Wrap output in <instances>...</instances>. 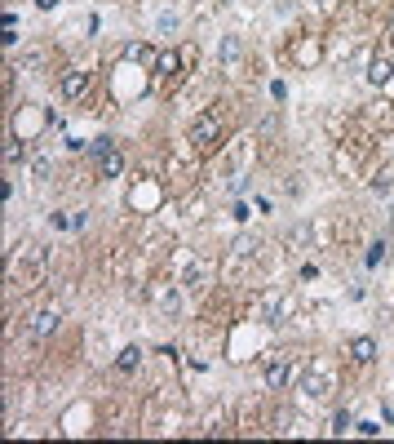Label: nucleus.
Masks as SVG:
<instances>
[{
    "label": "nucleus",
    "instance_id": "1",
    "mask_svg": "<svg viewBox=\"0 0 394 444\" xmlns=\"http://www.w3.org/2000/svg\"><path fill=\"white\" fill-rule=\"evenodd\" d=\"M217 138H222V125H217V116H199L195 125H191V143H195L199 151L217 147Z\"/></svg>",
    "mask_w": 394,
    "mask_h": 444
},
{
    "label": "nucleus",
    "instance_id": "2",
    "mask_svg": "<svg viewBox=\"0 0 394 444\" xmlns=\"http://www.w3.org/2000/svg\"><path fill=\"white\" fill-rule=\"evenodd\" d=\"M288 378H293V369H288V355H275L271 365H266V387H271V391H284Z\"/></svg>",
    "mask_w": 394,
    "mask_h": 444
},
{
    "label": "nucleus",
    "instance_id": "3",
    "mask_svg": "<svg viewBox=\"0 0 394 444\" xmlns=\"http://www.w3.org/2000/svg\"><path fill=\"white\" fill-rule=\"evenodd\" d=\"M350 360H359V365H372V360H377V342H372L368 333L350 338Z\"/></svg>",
    "mask_w": 394,
    "mask_h": 444
},
{
    "label": "nucleus",
    "instance_id": "4",
    "mask_svg": "<svg viewBox=\"0 0 394 444\" xmlns=\"http://www.w3.org/2000/svg\"><path fill=\"white\" fill-rule=\"evenodd\" d=\"M239 58H244V45H239V36H226V40H222V67H226V76H235Z\"/></svg>",
    "mask_w": 394,
    "mask_h": 444
},
{
    "label": "nucleus",
    "instance_id": "5",
    "mask_svg": "<svg viewBox=\"0 0 394 444\" xmlns=\"http://www.w3.org/2000/svg\"><path fill=\"white\" fill-rule=\"evenodd\" d=\"M124 173V156L111 147V151H102L98 156V178H120Z\"/></svg>",
    "mask_w": 394,
    "mask_h": 444
},
{
    "label": "nucleus",
    "instance_id": "6",
    "mask_svg": "<svg viewBox=\"0 0 394 444\" xmlns=\"http://www.w3.org/2000/svg\"><path fill=\"white\" fill-rule=\"evenodd\" d=\"M89 89V71H67V76H62V98H80V94H85Z\"/></svg>",
    "mask_w": 394,
    "mask_h": 444
},
{
    "label": "nucleus",
    "instance_id": "7",
    "mask_svg": "<svg viewBox=\"0 0 394 444\" xmlns=\"http://www.w3.org/2000/svg\"><path fill=\"white\" fill-rule=\"evenodd\" d=\"M301 391H306L310 400H323V395H328V373H319V369H315V373H301Z\"/></svg>",
    "mask_w": 394,
    "mask_h": 444
},
{
    "label": "nucleus",
    "instance_id": "8",
    "mask_svg": "<svg viewBox=\"0 0 394 444\" xmlns=\"http://www.w3.org/2000/svg\"><path fill=\"white\" fill-rule=\"evenodd\" d=\"M142 355H147L142 347H124V351L115 355V369H120V373H138V369H142Z\"/></svg>",
    "mask_w": 394,
    "mask_h": 444
},
{
    "label": "nucleus",
    "instance_id": "9",
    "mask_svg": "<svg viewBox=\"0 0 394 444\" xmlns=\"http://www.w3.org/2000/svg\"><path fill=\"white\" fill-rule=\"evenodd\" d=\"M58 329V311H36L31 316V338H49Z\"/></svg>",
    "mask_w": 394,
    "mask_h": 444
},
{
    "label": "nucleus",
    "instance_id": "10",
    "mask_svg": "<svg viewBox=\"0 0 394 444\" xmlns=\"http://www.w3.org/2000/svg\"><path fill=\"white\" fill-rule=\"evenodd\" d=\"M390 76H394L390 58H372L368 63V85H390Z\"/></svg>",
    "mask_w": 394,
    "mask_h": 444
},
{
    "label": "nucleus",
    "instance_id": "11",
    "mask_svg": "<svg viewBox=\"0 0 394 444\" xmlns=\"http://www.w3.org/2000/svg\"><path fill=\"white\" fill-rule=\"evenodd\" d=\"M155 302H160V307L169 311V316H173V311L182 307V298H177V289H173V285H169V289H160V293H155Z\"/></svg>",
    "mask_w": 394,
    "mask_h": 444
},
{
    "label": "nucleus",
    "instance_id": "12",
    "mask_svg": "<svg viewBox=\"0 0 394 444\" xmlns=\"http://www.w3.org/2000/svg\"><path fill=\"white\" fill-rule=\"evenodd\" d=\"M350 427H359V422H355V418H350L346 409H341V413H333V435H346Z\"/></svg>",
    "mask_w": 394,
    "mask_h": 444
},
{
    "label": "nucleus",
    "instance_id": "13",
    "mask_svg": "<svg viewBox=\"0 0 394 444\" xmlns=\"http://www.w3.org/2000/svg\"><path fill=\"white\" fill-rule=\"evenodd\" d=\"M155 31H160V36L177 31V14H160V18H155Z\"/></svg>",
    "mask_w": 394,
    "mask_h": 444
},
{
    "label": "nucleus",
    "instance_id": "14",
    "mask_svg": "<svg viewBox=\"0 0 394 444\" xmlns=\"http://www.w3.org/2000/svg\"><path fill=\"white\" fill-rule=\"evenodd\" d=\"M155 67H160L164 76H173V71H177V54H173V49H169V54H160V63H155Z\"/></svg>",
    "mask_w": 394,
    "mask_h": 444
},
{
    "label": "nucleus",
    "instance_id": "15",
    "mask_svg": "<svg viewBox=\"0 0 394 444\" xmlns=\"http://www.w3.org/2000/svg\"><path fill=\"white\" fill-rule=\"evenodd\" d=\"M390 187H394V178H390V173H377V178H372V191H377V196H385Z\"/></svg>",
    "mask_w": 394,
    "mask_h": 444
},
{
    "label": "nucleus",
    "instance_id": "16",
    "mask_svg": "<svg viewBox=\"0 0 394 444\" xmlns=\"http://www.w3.org/2000/svg\"><path fill=\"white\" fill-rule=\"evenodd\" d=\"M111 147H115V143H111V138H107V133H102V138H93V156H102V151H111Z\"/></svg>",
    "mask_w": 394,
    "mask_h": 444
},
{
    "label": "nucleus",
    "instance_id": "17",
    "mask_svg": "<svg viewBox=\"0 0 394 444\" xmlns=\"http://www.w3.org/2000/svg\"><path fill=\"white\" fill-rule=\"evenodd\" d=\"M385 258V240H377V245H372V253H368V262H372V267H377V262Z\"/></svg>",
    "mask_w": 394,
    "mask_h": 444
},
{
    "label": "nucleus",
    "instance_id": "18",
    "mask_svg": "<svg viewBox=\"0 0 394 444\" xmlns=\"http://www.w3.org/2000/svg\"><path fill=\"white\" fill-rule=\"evenodd\" d=\"M53 227H58V231H67V227H76V218H67V213H53Z\"/></svg>",
    "mask_w": 394,
    "mask_h": 444
},
{
    "label": "nucleus",
    "instance_id": "19",
    "mask_svg": "<svg viewBox=\"0 0 394 444\" xmlns=\"http://www.w3.org/2000/svg\"><path fill=\"white\" fill-rule=\"evenodd\" d=\"M31 173H36V178H49V160H45V156H40V160H36V165H31Z\"/></svg>",
    "mask_w": 394,
    "mask_h": 444
},
{
    "label": "nucleus",
    "instance_id": "20",
    "mask_svg": "<svg viewBox=\"0 0 394 444\" xmlns=\"http://www.w3.org/2000/svg\"><path fill=\"white\" fill-rule=\"evenodd\" d=\"M5 156H9V160H18V156H23V147H18V138H9V143H5Z\"/></svg>",
    "mask_w": 394,
    "mask_h": 444
},
{
    "label": "nucleus",
    "instance_id": "21",
    "mask_svg": "<svg viewBox=\"0 0 394 444\" xmlns=\"http://www.w3.org/2000/svg\"><path fill=\"white\" fill-rule=\"evenodd\" d=\"M36 5H40V9H53V5H58V0H36Z\"/></svg>",
    "mask_w": 394,
    "mask_h": 444
},
{
    "label": "nucleus",
    "instance_id": "22",
    "mask_svg": "<svg viewBox=\"0 0 394 444\" xmlns=\"http://www.w3.org/2000/svg\"><path fill=\"white\" fill-rule=\"evenodd\" d=\"M390 36H394V14H390Z\"/></svg>",
    "mask_w": 394,
    "mask_h": 444
}]
</instances>
